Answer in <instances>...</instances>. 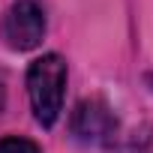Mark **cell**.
I'll use <instances>...</instances> for the list:
<instances>
[{"label":"cell","mask_w":153,"mask_h":153,"mask_svg":"<svg viewBox=\"0 0 153 153\" xmlns=\"http://www.w3.org/2000/svg\"><path fill=\"white\" fill-rule=\"evenodd\" d=\"M0 153H42V150H39L33 141H27V138L9 135V138L0 141Z\"/></svg>","instance_id":"5"},{"label":"cell","mask_w":153,"mask_h":153,"mask_svg":"<svg viewBox=\"0 0 153 153\" xmlns=\"http://www.w3.org/2000/svg\"><path fill=\"white\" fill-rule=\"evenodd\" d=\"M45 36V12L36 0H15L3 18V39L15 51H30Z\"/></svg>","instance_id":"2"},{"label":"cell","mask_w":153,"mask_h":153,"mask_svg":"<svg viewBox=\"0 0 153 153\" xmlns=\"http://www.w3.org/2000/svg\"><path fill=\"white\" fill-rule=\"evenodd\" d=\"M72 132L84 144L108 147L114 141L117 120L111 117L108 105H102L99 99H84V102H78V108H75V114H72Z\"/></svg>","instance_id":"3"},{"label":"cell","mask_w":153,"mask_h":153,"mask_svg":"<svg viewBox=\"0 0 153 153\" xmlns=\"http://www.w3.org/2000/svg\"><path fill=\"white\" fill-rule=\"evenodd\" d=\"M123 153H153V123L135 129V132L126 138Z\"/></svg>","instance_id":"4"},{"label":"cell","mask_w":153,"mask_h":153,"mask_svg":"<svg viewBox=\"0 0 153 153\" xmlns=\"http://www.w3.org/2000/svg\"><path fill=\"white\" fill-rule=\"evenodd\" d=\"M66 93V60L60 54H42L27 69V96L33 117L42 126H51L63 111Z\"/></svg>","instance_id":"1"}]
</instances>
